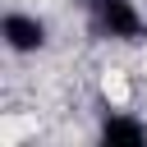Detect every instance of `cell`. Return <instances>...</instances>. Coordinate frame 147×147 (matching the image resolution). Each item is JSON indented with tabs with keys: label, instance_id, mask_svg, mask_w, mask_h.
Here are the masks:
<instances>
[{
	"label": "cell",
	"instance_id": "7a4b0ae2",
	"mask_svg": "<svg viewBox=\"0 0 147 147\" xmlns=\"http://www.w3.org/2000/svg\"><path fill=\"white\" fill-rule=\"evenodd\" d=\"M96 18L110 37H138V28H142V18L129 0H96Z\"/></svg>",
	"mask_w": 147,
	"mask_h": 147
},
{
	"label": "cell",
	"instance_id": "3957f363",
	"mask_svg": "<svg viewBox=\"0 0 147 147\" xmlns=\"http://www.w3.org/2000/svg\"><path fill=\"white\" fill-rule=\"evenodd\" d=\"M101 142H106V147H142V142H147V129L115 115V119L101 124Z\"/></svg>",
	"mask_w": 147,
	"mask_h": 147
},
{
	"label": "cell",
	"instance_id": "6da1fadb",
	"mask_svg": "<svg viewBox=\"0 0 147 147\" xmlns=\"http://www.w3.org/2000/svg\"><path fill=\"white\" fill-rule=\"evenodd\" d=\"M0 37H5L9 51H41L46 46V23L32 18V14H5Z\"/></svg>",
	"mask_w": 147,
	"mask_h": 147
}]
</instances>
